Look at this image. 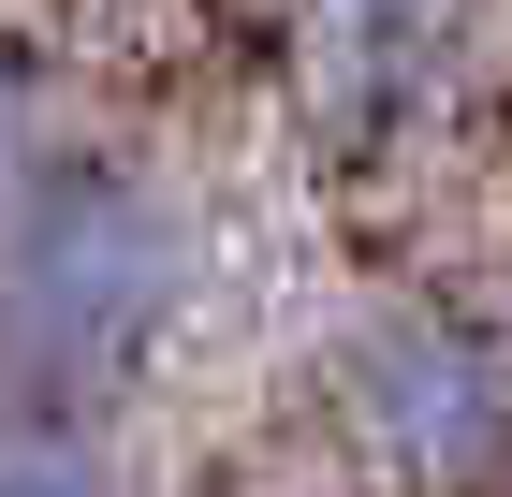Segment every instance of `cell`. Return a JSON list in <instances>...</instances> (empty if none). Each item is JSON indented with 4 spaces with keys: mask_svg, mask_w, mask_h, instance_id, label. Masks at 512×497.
I'll use <instances>...</instances> for the list:
<instances>
[{
    "mask_svg": "<svg viewBox=\"0 0 512 497\" xmlns=\"http://www.w3.org/2000/svg\"><path fill=\"white\" fill-rule=\"evenodd\" d=\"M191 307V220L132 161H15L0 176V395L103 410Z\"/></svg>",
    "mask_w": 512,
    "mask_h": 497,
    "instance_id": "1",
    "label": "cell"
},
{
    "mask_svg": "<svg viewBox=\"0 0 512 497\" xmlns=\"http://www.w3.org/2000/svg\"><path fill=\"white\" fill-rule=\"evenodd\" d=\"M337 424L352 454L425 497H469L512 468V322L469 293H381L337 337Z\"/></svg>",
    "mask_w": 512,
    "mask_h": 497,
    "instance_id": "2",
    "label": "cell"
},
{
    "mask_svg": "<svg viewBox=\"0 0 512 497\" xmlns=\"http://www.w3.org/2000/svg\"><path fill=\"white\" fill-rule=\"evenodd\" d=\"M0 497H118V454L88 410H15L0 395Z\"/></svg>",
    "mask_w": 512,
    "mask_h": 497,
    "instance_id": "3",
    "label": "cell"
},
{
    "mask_svg": "<svg viewBox=\"0 0 512 497\" xmlns=\"http://www.w3.org/2000/svg\"><path fill=\"white\" fill-rule=\"evenodd\" d=\"M337 30H366V15H439V0H322Z\"/></svg>",
    "mask_w": 512,
    "mask_h": 497,
    "instance_id": "4",
    "label": "cell"
}]
</instances>
